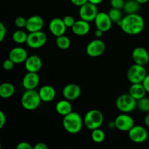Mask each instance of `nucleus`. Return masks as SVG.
Instances as JSON below:
<instances>
[{
	"label": "nucleus",
	"mask_w": 149,
	"mask_h": 149,
	"mask_svg": "<svg viewBox=\"0 0 149 149\" xmlns=\"http://www.w3.org/2000/svg\"><path fill=\"white\" fill-rule=\"evenodd\" d=\"M119 26L125 33L129 35H138L143 31L145 26L143 18L137 13L127 14L123 17Z\"/></svg>",
	"instance_id": "nucleus-1"
},
{
	"label": "nucleus",
	"mask_w": 149,
	"mask_h": 149,
	"mask_svg": "<svg viewBox=\"0 0 149 149\" xmlns=\"http://www.w3.org/2000/svg\"><path fill=\"white\" fill-rule=\"evenodd\" d=\"M84 120L81 116L76 112H71L63 116V126L67 132L70 134H77L81 130Z\"/></svg>",
	"instance_id": "nucleus-2"
},
{
	"label": "nucleus",
	"mask_w": 149,
	"mask_h": 149,
	"mask_svg": "<svg viewBox=\"0 0 149 149\" xmlns=\"http://www.w3.org/2000/svg\"><path fill=\"white\" fill-rule=\"evenodd\" d=\"M42 100L39 96V91L35 90H26L21 97L22 106L28 111H33L37 109Z\"/></svg>",
	"instance_id": "nucleus-3"
},
{
	"label": "nucleus",
	"mask_w": 149,
	"mask_h": 149,
	"mask_svg": "<svg viewBox=\"0 0 149 149\" xmlns=\"http://www.w3.org/2000/svg\"><path fill=\"white\" fill-rule=\"evenodd\" d=\"M84 124L89 130H93L100 128L104 121V116L101 111L97 109H92L86 113L83 119Z\"/></svg>",
	"instance_id": "nucleus-4"
},
{
	"label": "nucleus",
	"mask_w": 149,
	"mask_h": 149,
	"mask_svg": "<svg viewBox=\"0 0 149 149\" xmlns=\"http://www.w3.org/2000/svg\"><path fill=\"white\" fill-rule=\"evenodd\" d=\"M116 106L122 113H130L137 107V100L128 94H122L116 98Z\"/></svg>",
	"instance_id": "nucleus-5"
},
{
	"label": "nucleus",
	"mask_w": 149,
	"mask_h": 149,
	"mask_svg": "<svg viewBox=\"0 0 149 149\" xmlns=\"http://www.w3.org/2000/svg\"><path fill=\"white\" fill-rule=\"evenodd\" d=\"M147 75V71L144 65L135 63L131 65L127 71V79L132 84L142 83Z\"/></svg>",
	"instance_id": "nucleus-6"
},
{
	"label": "nucleus",
	"mask_w": 149,
	"mask_h": 149,
	"mask_svg": "<svg viewBox=\"0 0 149 149\" xmlns=\"http://www.w3.org/2000/svg\"><path fill=\"white\" fill-rule=\"evenodd\" d=\"M47 41V36L46 33L42 31H39L29 33L26 44L32 49H38L43 47L46 44Z\"/></svg>",
	"instance_id": "nucleus-7"
},
{
	"label": "nucleus",
	"mask_w": 149,
	"mask_h": 149,
	"mask_svg": "<svg viewBox=\"0 0 149 149\" xmlns=\"http://www.w3.org/2000/svg\"><path fill=\"white\" fill-rule=\"evenodd\" d=\"M98 13L97 5L89 2V1L81 6L79 10V15L80 18L86 20L89 23L95 20Z\"/></svg>",
	"instance_id": "nucleus-8"
},
{
	"label": "nucleus",
	"mask_w": 149,
	"mask_h": 149,
	"mask_svg": "<svg viewBox=\"0 0 149 149\" xmlns=\"http://www.w3.org/2000/svg\"><path fill=\"white\" fill-rule=\"evenodd\" d=\"M128 135L130 139L135 143H142L145 142L148 137L146 129L140 125H134L128 131Z\"/></svg>",
	"instance_id": "nucleus-9"
},
{
	"label": "nucleus",
	"mask_w": 149,
	"mask_h": 149,
	"mask_svg": "<svg viewBox=\"0 0 149 149\" xmlns=\"http://www.w3.org/2000/svg\"><path fill=\"white\" fill-rule=\"evenodd\" d=\"M106 50V45L100 39H97L91 41L87 45L86 52L91 58H97L104 53Z\"/></svg>",
	"instance_id": "nucleus-10"
},
{
	"label": "nucleus",
	"mask_w": 149,
	"mask_h": 149,
	"mask_svg": "<svg viewBox=\"0 0 149 149\" xmlns=\"http://www.w3.org/2000/svg\"><path fill=\"white\" fill-rule=\"evenodd\" d=\"M116 128L122 132H128L135 125V121L133 118L126 113L119 115L115 119Z\"/></svg>",
	"instance_id": "nucleus-11"
},
{
	"label": "nucleus",
	"mask_w": 149,
	"mask_h": 149,
	"mask_svg": "<svg viewBox=\"0 0 149 149\" xmlns=\"http://www.w3.org/2000/svg\"><path fill=\"white\" fill-rule=\"evenodd\" d=\"M94 21L95 23L96 28L101 30L104 33L109 31L111 29L112 23H113L109 14L104 13V12H99Z\"/></svg>",
	"instance_id": "nucleus-12"
},
{
	"label": "nucleus",
	"mask_w": 149,
	"mask_h": 149,
	"mask_svg": "<svg viewBox=\"0 0 149 149\" xmlns=\"http://www.w3.org/2000/svg\"><path fill=\"white\" fill-rule=\"evenodd\" d=\"M132 58L136 64L145 66L149 62V53L148 51L143 47L135 48L132 52Z\"/></svg>",
	"instance_id": "nucleus-13"
},
{
	"label": "nucleus",
	"mask_w": 149,
	"mask_h": 149,
	"mask_svg": "<svg viewBox=\"0 0 149 149\" xmlns=\"http://www.w3.org/2000/svg\"><path fill=\"white\" fill-rule=\"evenodd\" d=\"M81 90L79 86L77 84H68L64 87L63 90V95L68 100H74L80 97Z\"/></svg>",
	"instance_id": "nucleus-14"
},
{
	"label": "nucleus",
	"mask_w": 149,
	"mask_h": 149,
	"mask_svg": "<svg viewBox=\"0 0 149 149\" xmlns=\"http://www.w3.org/2000/svg\"><path fill=\"white\" fill-rule=\"evenodd\" d=\"M66 29L67 27L64 23L63 20L58 17L52 19L49 23V31L56 37L65 34Z\"/></svg>",
	"instance_id": "nucleus-15"
},
{
	"label": "nucleus",
	"mask_w": 149,
	"mask_h": 149,
	"mask_svg": "<svg viewBox=\"0 0 149 149\" xmlns=\"http://www.w3.org/2000/svg\"><path fill=\"white\" fill-rule=\"evenodd\" d=\"M28 52L24 48L16 47L13 48L9 52V58L11 59L15 64H20L26 62L28 58Z\"/></svg>",
	"instance_id": "nucleus-16"
},
{
	"label": "nucleus",
	"mask_w": 149,
	"mask_h": 149,
	"mask_svg": "<svg viewBox=\"0 0 149 149\" xmlns=\"http://www.w3.org/2000/svg\"><path fill=\"white\" fill-rule=\"evenodd\" d=\"M39 76L36 72H29L23 79V87L26 90H35L39 84Z\"/></svg>",
	"instance_id": "nucleus-17"
},
{
	"label": "nucleus",
	"mask_w": 149,
	"mask_h": 149,
	"mask_svg": "<svg viewBox=\"0 0 149 149\" xmlns=\"http://www.w3.org/2000/svg\"><path fill=\"white\" fill-rule=\"evenodd\" d=\"M44 20L39 15H32L27 19L26 29L29 33L42 31L44 27Z\"/></svg>",
	"instance_id": "nucleus-18"
},
{
	"label": "nucleus",
	"mask_w": 149,
	"mask_h": 149,
	"mask_svg": "<svg viewBox=\"0 0 149 149\" xmlns=\"http://www.w3.org/2000/svg\"><path fill=\"white\" fill-rule=\"evenodd\" d=\"M25 63V67L29 72L38 73L42 67V61L37 55H31L28 57Z\"/></svg>",
	"instance_id": "nucleus-19"
},
{
	"label": "nucleus",
	"mask_w": 149,
	"mask_h": 149,
	"mask_svg": "<svg viewBox=\"0 0 149 149\" xmlns=\"http://www.w3.org/2000/svg\"><path fill=\"white\" fill-rule=\"evenodd\" d=\"M71 30H72L73 33L77 36H85L90 31V23L89 22L82 20V19L76 20L75 23L71 28Z\"/></svg>",
	"instance_id": "nucleus-20"
},
{
	"label": "nucleus",
	"mask_w": 149,
	"mask_h": 149,
	"mask_svg": "<svg viewBox=\"0 0 149 149\" xmlns=\"http://www.w3.org/2000/svg\"><path fill=\"white\" fill-rule=\"evenodd\" d=\"M39 94L41 100L43 102H50L55 99L56 95V92L52 86L46 84L42 86L39 90Z\"/></svg>",
	"instance_id": "nucleus-21"
},
{
	"label": "nucleus",
	"mask_w": 149,
	"mask_h": 149,
	"mask_svg": "<svg viewBox=\"0 0 149 149\" xmlns=\"http://www.w3.org/2000/svg\"><path fill=\"white\" fill-rule=\"evenodd\" d=\"M146 93V90L145 87L143 85L142 83L132 84L129 90V94L136 100H138L142 97H145Z\"/></svg>",
	"instance_id": "nucleus-22"
},
{
	"label": "nucleus",
	"mask_w": 149,
	"mask_h": 149,
	"mask_svg": "<svg viewBox=\"0 0 149 149\" xmlns=\"http://www.w3.org/2000/svg\"><path fill=\"white\" fill-rule=\"evenodd\" d=\"M69 101L70 100L65 99L60 100L55 105V110L58 114L65 116L72 112V105Z\"/></svg>",
	"instance_id": "nucleus-23"
},
{
	"label": "nucleus",
	"mask_w": 149,
	"mask_h": 149,
	"mask_svg": "<svg viewBox=\"0 0 149 149\" xmlns=\"http://www.w3.org/2000/svg\"><path fill=\"white\" fill-rule=\"evenodd\" d=\"M15 88L12 83L4 82L0 85V97L2 98H10L14 95Z\"/></svg>",
	"instance_id": "nucleus-24"
},
{
	"label": "nucleus",
	"mask_w": 149,
	"mask_h": 149,
	"mask_svg": "<svg viewBox=\"0 0 149 149\" xmlns=\"http://www.w3.org/2000/svg\"><path fill=\"white\" fill-rule=\"evenodd\" d=\"M140 5L141 4L137 0H129L125 1L123 9L127 14H133L138 13L141 7Z\"/></svg>",
	"instance_id": "nucleus-25"
},
{
	"label": "nucleus",
	"mask_w": 149,
	"mask_h": 149,
	"mask_svg": "<svg viewBox=\"0 0 149 149\" xmlns=\"http://www.w3.org/2000/svg\"><path fill=\"white\" fill-rule=\"evenodd\" d=\"M55 43L57 47L61 49H67L71 46V40L65 34L57 36Z\"/></svg>",
	"instance_id": "nucleus-26"
},
{
	"label": "nucleus",
	"mask_w": 149,
	"mask_h": 149,
	"mask_svg": "<svg viewBox=\"0 0 149 149\" xmlns=\"http://www.w3.org/2000/svg\"><path fill=\"white\" fill-rule=\"evenodd\" d=\"M28 35L24 31L17 30L13 33V39L15 43L17 44H23L26 43L28 39Z\"/></svg>",
	"instance_id": "nucleus-27"
},
{
	"label": "nucleus",
	"mask_w": 149,
	"mask_h": 149,
	"mask_svg": "<svg viewBox=\"0 0 149 149\" xmlns=\"http://www.w3.org/2000/svg\"><path fill=\"white\" fill-rule=\"evenodd\" d=\"M91 138L92 140L94 141L96 143H100L103 142L106 138V134L100 128H97L93 130H92L91 133Z\"/></svg>",
	"instance_id": "nucleus-28"
},
{
	"label": "nucleus",
	"mask_w": 149,
	"mask_h": 149,
	"mask_svg": "<svg viewBox=\"0 0 149 149\" xmlns=\"http://www.w3.org/2000/svg\"><path fill=\"white\" fill-rule=\"evenodd\" d=\"M108 14H109V17H110L112 22L115 23H117L118 25L119 24L121 20L123 18V17H122V13L119 9H116L112 7L109 11Z\"/></svg>",
	"instance_id": "nucleus-29"
},
{
	"label": "nucleus",
	"mask_w": 149,
	"mask_h": 149,
	"mask_svg": "<svg viewBox=\"0 0 149 149\" xmlns=\"http://www.w3.org/2000/svg\"><path fill=\"white\" fill-rule=\"evenodd\" d=\"M137 107L140 111L144 113L149 112V98L145 97L137 100Z\"/></svg>",
	"instance_id": "nucleus-30"
},
{
	"label": "nucleus",
	"mask_w": 149,
	"mask_h": 149,
	"mask_svg": "<svg viewBox=\"0 0 149 149\" xmlns=\"http://www.w3.org/2000/svg\"><path fill=\"white\" fill-rule=\"evenodd\" d=\"M26 23H27V19H26L23 17H21V16L17 17V18L15 20V25L16 27H17L18 29L26 28Z\"/></svg>",
	"instance_id": "nucleus-31"
},
{
	"label": "nucleus",
	"mask_w": 149,
	"mask_h": 149,
	"mask_svg": "<svg viewBox=\"0 0 149 149\" xmlns=\"http://www.w3.org/2000/svg\"><path fill=\"white\" fill-rule=\"evenodd\" d=\"M15 64V63L11 59H10V58H8L7 59L4 61V62H3L2 63V67L4 70H6V71H10V70H12L14 68Z\"/></svg>",
	"instance_id": "nucleus-32"
},
{
	"label": "nucleus",
	"mask_w": 149,
	"mask_h": 149,
	"mask_svg": "<svg viewBox=\"0 0 149 149\" xmlns=\"http://www.w3.org/2000/svg\"><path fill=\"white\" fill-rule=\"evenodd\" d=\"M63 22L65 23V25L66 26L67 28H72L73 26L75 23L76 20L74 18V17H72L71 15H66L63 17Z\"/></svg>",
	"instance_id": "nucleus-33"
},
{
	"label": "nucleus",
	"mask_w": 149,
	"mask_h": 149,
	"mask_svg": "<svg viewBox=\"0 0 149 149\" xmlns=\"http://www.w3.org/2000/svg\"><path fill=\"white\" fill-rule=\"evenodd\" d=\"M125 1L124 0H111L110 4L111 7L116 9H122L124 7V5H125Z\"/></svg>",
	"instance_id": "nucleus-34"
},
{
	"label": "nucleus",
	"mask_w": 149,
	"mask_h": 149,
	"mask_svg": "<svg viewBox=\"0 0 149 149\" xmlns=\"http://www.w3.org/2000/svg\"><path fill=\"white\" fill-rule=\"evenodd\" d=\"M7 34V29L3 23H0V42H2Z\"/></svg>",
	"instance_id": "nucleus-35"
},
{
	"label": "nucleus",
	"mask_w": 149,
	"mask_h": 149,
	"mask_svg": "<svg viewBox=\"0 0 149 149\" xmlns=\"http://www.w3.org/2000/svg\"><path fill=\"white\" fill-rule=\"evenodd\" d=\"M17 149H33V147L31 146L29 143L27 142H20L16 146Z\"/></svg>",
	"instance_id": "nucleus-36"
},
{
	"label": "nucleus",
	"mask_w": 149,
	"mask_h": 149,
	"mask_svg": "<svg viewBox=\"0 0 149 149\" xmlns=\"http://www.w3.org/2000/svg\"><path fill=\"white\" fill-rule=\"evenodd\" d=\"M7 122V117L3 111H0V128H2Z\"/></svg>",
	"instance_id": "nucleus-37"
},
{
	"label": "nucleus",
	"mask_w": 149,
	"mask_h": 149,
	"mask_svg": "<svg viewBox=\"0 0 149 149\" xmlns=\"http://www.w3.org/2000/svg\"><path fill=\"white\" fill-rule=\"evenodd\" d=\"M71 1L74 5L78 6V7H80L83 4H86L88 1V0H71Z\"/></svg>",
	"instance_id": "nucleus-38"
},
{
	"label": "nucleus",
	"mask_w": 149,
	"mask_h": 149,
	"mask_svg": "<svg viewBox=\"0 0 149 149\" xmlns=\"http://www.w3.org/2000/svg\"><path fill=\"white\" fill-rule=\"evenodd\" d=\"M142 84L144 86V87H145L147 93H149V74H147L146 77H145L144 80L143 81Z\"/></svg>",
	"instance_id": "nucleus-39"
},
{
	"label": "nucleus",
	"mask_w": 149,
	"mask_h": 149,
	"mask_svg": "<svg viewBox=\"0 0 149 149\" xmlns=\"http://www.w3.org/2000/svg\"><path fill=\"white\" fill-rule=\"evenodd\" d=\"M48 146L44 143H39L33 146V149H47Z\"/></svg>",
	"instance_id": "nucleus-40"
},
{
	"label": "nucleus",
	"mask_w": 149,
	"mask_h": 149,
	"mask_svg": "<svg viewBox=\"0 0 149 149\" xmlns=\"http://www.w3.org/2000/svg\"><path fill=\"white\" fill-rule=\"evenodd\" d=\"M103 33H104V32L102 31L101 30L97 29H96L95 32V36L97 38V39H100V38L102 36H103Z\"/></svg>",
	"instance_id": "nucleus-41"
},
{
	"label": "nucleus",
	"mask_w": 149,
	"mask_h": 149,
	"mask_svg": "<svg viewBox=\"0 0 149 149\" xmlns=\"http://www.w3.org/2000/svg\"><path fill=\"white\" fill-rule=\"evenodd\" d=\"M144 124L146 125V126L149 127V113H147L144 117Z\"/></svg>",
	"instance_id": "nucleus-42"
},
{
	"label": "nucleus",
	"mask_w": 149,
	"mask_h": 149,
	"mask_svg": "<svg viewBox=\"0 0 149 149\" xmlns=\"http://www.w3.org/2000/svg\"><path fill=\"white\" fill-rule=\"evenodd\" d=\"M103 0H88L89 2L93 3V4H95V5H97V4H100V3H102Z\"/></svg>",
	"instance_id": "nucleus-43"
},
{
	"label": "nucleus",
	"mask_w": 149,
	"mask_h": 149,
	"mask_svg": "<svg viewBox=\"0 0 149 149\" xmlns=\"http://www.w3.org/2000/svg\"><path fill=\"white\" fill-rule=\"evenodd\" d=\"M108 127H109V128H111V129L116 127V124H115V121H113V122H109V125H108Z\"/></svg>",
	"instance_id": "nucleus-44"
},
{
	"label": "nucleus",
	"mask_w": 149,
	"mask_h": 149,
	"mask_svg": "<svg viewBox=\"0 0 149 149\" xmlns=\"http://www.w3.org/2000/svg\"><path fill=\"white\" fill-rule=\"evenodd\" d=\"M137 1H138L140 4H146V2H148L149 0H137Z\"/></svg>",
	"instance_id": "nucleus-45"
}]
</instances>
